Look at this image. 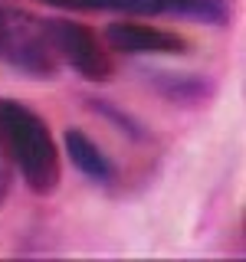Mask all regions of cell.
<instances>
[{"label":"cell","instance_id":"1","mask_svg":"<svg viewBox=\"0 0 246 262\" xmlns=\"http://www.w3.org/2000/svg\"><path fill=\"white\" fill-rule=\"evenodd\" d=\"M0 154L20 170L33 193L46 196L59 187V151L46 121L13 98H0Z\"/></svg>","mask_w":246,"mask_h":262},{"label":"cell","instance_id":"2","mask_svg":"<svg viewBox=\"0 0 246 262\" xmlns=\"http://www.w3.org/2000/svg\"><path fill=\"white\" fill-rule=\"evenodd\" d=\"M0 59L30 79H56L63 69L46 20L16 7H0Z\"/></svg>","mask_w":246,"mask_h":262},{"label":"cell","instance_id":"3","mask_svg":"<svg viewBox=\"0 0 246 262\" xmlns=\"http://www.w3.org/2000/svg\"><path fill=\"white\" fill-rule=\"evenodd\" d=\"M53 49L59 56L63 66L76 69L82 79L105 82L112 76V56L105 53V46L98 43V36L86 23H72V20H46Z\"/></svg>","mask_w":246,"mask_h":262},{"label":"cell","instance_id":"4","mask_svg":"<svg viewBox=\"0 0 246 262\" xmlns=\"http://www.w3.org/2000/svg\"><path fill=\"white\" fill-rule=\"evenodd\" d=\"M105 39L115 53H184L187 39L177 33L151 27L141 20H118L105 30Z\"/></svg>","mask_w":246,"mask_h":262},{"label":"cell","instance_id":"5","mask_svg":"<svg viewBox=\"0 0 246 262\" xmlns=\"http://www.w3.org/2000/svg\"><path fill=\"white\" fill-rule=\"evenodd\" d=\"M66 151H69L72 164H76L89 180H95V184H112V180H115L112 161L105 158V151L82 128H69V131H66Z\"/></svg>","mask_w":246,"mask_h":262},{"label":"cell","instance_id":"6","mask_svg":"<svg viewBox=\"0 0 246 262\" xmlns=\"http://www.w3.org/2000/svg\"><path fill=\"white\" fill-rule=\"evenodd\" d=\"M151 85L171 102L180 105H200L203 98L213 92V85L200 76H171V72H151Z\"/></svg>","mask_w":246,"mask_h":262},{"label":"cell","instance_id":"7","mask_svg":"<svg viewBox=\"0 0 246 262\" xmlns=\"http://www.w3.org/2000/svg\"><path fill=\"white\" fill-rule=\"evenodd\" d=\"M69 10H112V13H164L161 0H43Z\"/></svg>","mask_w":246,"mask_h":262},{"label":"cell","instance_id":"8","mask_svg":"<svg viewBox=\"0 0 246 262\" xmlns=\"http://www.w3.org/2000/svg\"><path fill=\"white\" fill-rule=\"evenodd\" d=\"M164 13L177 16H194L203 23H223L227 20V4L223 0H161Z\"/></svg>","mask_w":246,"mask_h":262},{"label":"cell","instance_id":"9","mask_svg":"<svg viewBox=\"0 0 246 262\" xmlns=\"http://www.w3.org/2000/svg\"><path fill=\"white\" fill-rule=\"evenodd\" d=\"M7 190H10V161L0 154V203H4Z\"/></svg>","mask_w":246,"mask_h":262}]
</instances>
